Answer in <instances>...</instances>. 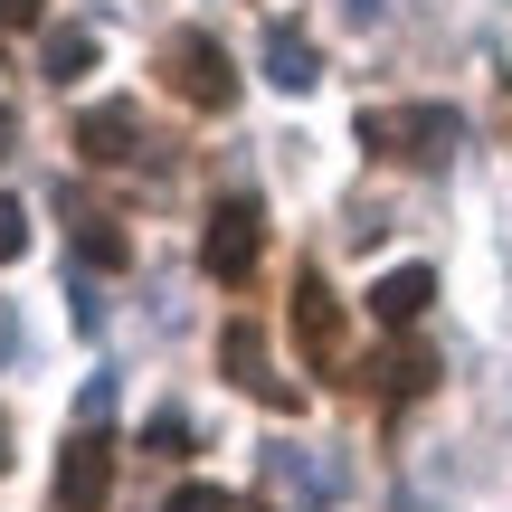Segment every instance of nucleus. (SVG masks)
Masks as SVG:
<instances>
[{
  "mask_svg": "<svg viewBox=\"0 0 512 512\" xmlns=\"http://www.w3.org/2000/svg\"><path fill=\"white\" fill-rule=\"evenodd\" d=\"M67 143L86 152L95 171H114V162H133V152H143V114H133V105H86Z\"/></svg>",
  "mask_w": 512,
  "mask_h": 512,
  "instance_id": "nucleus-7",
  "label": "nucleus"
},
{
  "mask_svg": "<svg viewBox=\"0 0 512 512\" xmlns=\"http://www.w3.org/2000/svg\"><path fill=\"white\" fill-rule=\"evenodd\" d=\"M105 503H114V437H105V427H76L67 456H57L48 512H105Z\"/></svg>",
  "mask_w": 512,
  "mask_h": 512,
  "instance_id": "nucleus-5",
  "label": "nucleus"
},
{
  "mask_svg": "<svg viewBox=\"0 0 512 512\" xmlns=\"http://www.w3.org/2000/svg\"><path fill=\"white\" fill-rule=\"evenodd\" d=\"M162 512H238V494H228V484H181Z\"/></svg>",
  "mask_w": 512,
  "mask_h": 512,
  "instance_id": "nucleus-13",
  "label": "nucleus"
},
{
  "mask_svg": "<svg viewBox=\"0 0 512 512\" xmlns=\"http://www.w3.org/2000/svg\"><path fill=\"white\" fill-rule=\"evenodd\" d=\"M427 304H437V275L427 266H389L380 285H370V323H389V332H408Z\"/></svg>",
  "mask_w": 512,
  "mask_h": 512,
  "instance_id": "nucleus-8",
  "label": "nucleus"
},
{
  "mask_svg": "<svg viewBox=\"0 0 512 512\" xmlns=\"http://www.w3.org/2000/svg\"><path fill=\"white\" fill-rule=\"evenodd\" d=\"M285 323H294V351H304L323 380H351V323H342V294H332L313 266H294V304H285Z\"/></svg>",
  "mask_w": 512,
  "mask_h": 512,
  "instance_id": "nucleus-4",
  "label": "nucleus"
},
{
  "mask_svg": "<svg viewBox=\"0 0 512 512\" xmlns=\"http://www.w3.org/2000/svg\"><path fill=\"white\" fill-rule=\"evenodd\" d=\"M143 456H190V427L181 418H152L143 427Z\"/></svg>",
  "mask_w": 512,
  "mask_h": 512,
  "instance_id": "nucleus-15",
  "label": "nucleus"
},
{
  "mask_svg": "<svg viewBox=\"0 0 512 512\" xmlns=\"http://www.w3.org/2000/svg\"><path fill=\"white\" fill-rule=\"evenodd\" d=\"M427 389H437V361H427L418 342H399L380 361V408H408V399H427Z\"/></svg>",
  "mask_w": 512,
  "mask_h": 512,
  "instance_id": "nucleus-10",
  "label": "nucleus"
},
{
  "mask_svg": "<svg viewBox=\"0 0 512 512\" xmlns=\"http://www.w3.org/2000/svg\"><path fill=\"white\" fill-rule=\"evenodd\" d=\"M86 67H95V29H57L48 57H38V76H48V86H76Z\"/></svg>",
  "mask_w": 512,
  "mask_h": 512,
  "instance_id": "nucleus-11",
  "label": "nucleus"
},
{
  "mask_svg": "<svg viewBox=\"0 0 512 512\" xmlns=\"http://www.w3.org/2000/svg\"><path fill=\"white\" fill-rule=\"evenodd\" d=\"M266 76H275V86H313V76H323V67H313V48H304V38H294V29H266Z\"/></svg>",
  "mask_w": 512,
  "mask_h": 512,
  "instance_id": "nucleus-12",
  "label": "nucleus"
},
{
  "mask_svg": "<svg viewBox=\"0 0 512 512\" xmlns=\"http://www.w3.org/2000/svg\"><path fill=\"white\" fill-rule=\"evenodd\" d=\"M162 95H181L190 114H228L238 105V57L219 48V29H171L162 38Z\"/></svg>",
  "mask_w": 512,
  "mask_h": 512,
  "instance_id": "nucleus-2",
  "label": "nucleus"
},
{
  "mask_svg": "<svg viewBox=\"0 0 512 512\" xmlns=\"http://www.w3.org/2000/svg\"><path fill=\"white\" fill-rule=\"evenodd\" d=\"M48 19V0H0V38H19V29H38Z\"/></svg>",
  "mask_w": 512,
  "mask_h": 512,
  "instance_id": "nucleus-16",
  "label": "nucleus"
},
{
  "mask_svg": "<svg viewBox=\"0 0 512 512\" xmlns=\"http://www.w3.org/2000/svg\"><path fill=\"white\" fill-rule=\"evenodd\" d=\"M361 152L399 171H437L456 152V114L446 105H361Z\"/></svg>",
  "mask_w": 512,
  "mask_h": 512,
  "instance_id": "nucleus-1",
  "label": "nucleus"
},
{
  "mask_svg": "<svg viewBox=\"0 0 512 512\" xmlns=\"http://www.w3.org/2000/svg\"><path fill=\"white\" fill-rule=\"evenodd\" d=\"M200 275L209 285H256V275H266V209L256 200H219L209 209V228H200Z\"/></svg>",
  "mask_w": 512,
  "mask_h": 512,
  "instance_id": "nucleus-3",
  "label": "nucleus"
},
{
  "mask_svg": "<svg viewBox=\"0 0 512 512\" xmlns=\"http://www.w3.org/2000/svg\"><path fill=\"white\" fill-rule=\"evenodd\" d=\"M219 370H228V389H247L256 408H294V389L266 370V332H256V323H228L219 332Z\"/></svg>",
  "mask_w": 512,
  "mask_h": 512,
  "instance_id": "nucleus-6",
  "label": "nucleus"
},
{
  "mask_svg": "<svg viewBox=\"0 0 512 512\" xmlns=\"http://www.w3.org/2000/svg\"><path fill=\"white\" fill-rule=\"evenodd\" d=\"M19 256H29V209L0 200V266H19Z\"/></svg>",
  "mask_w": 512,
  "mask_h": 512,
  "instance_id": "nucleus-14",
  "label": "nucleus"
},
{
  "mask_svg": "<svg viewBox=\"0 0 512 512\" xmlns=\"http://www.w3.org/2000/svg\"><path fill=\"white\" fill-rule=\"evenodd\" d=\"M67 219H76V256H86L95 275H124L133 266V238L114 228V209H67Z\"/></svg>",
  "mask_w": 512,
  "mask_h": 512,
  "instance_id": "nucleus-9",
  "label": "nucleus"
},
{
  "mask_svg": "<svg viewBox=\"0 0 512 512\" xmlns=\"http://www.w3.org/2000/svg\"><path fill=\"white\" fill-rule=\"evenodd\" d=\"M10 133H19V114H10V105H0V162H10Z\"/></svg>",
  "mask_w": 512,
  "mask_h": 512,
  "instance_id": "nucleus-17",
  "label": "nucleus"
},
{
  "mask_svg": "<svg viewBox=\"0 0 512 512\" xmlns=\"http://www.w3.org/2000/svg\"><path fill=\"white\" fill-rule=\"evenodd\" d=\"M503 124H512V86H503Z\"/></svg>",
  "mask_w": 512,
  "mask_h": 512,
  "instance_id": "nucleus-19",
  "label": "nucleus"
},
{
  "mask_svg": "<svg viewBox=\"0 0 512 512\" xmlns=\"http://www.w3.org/2000/svg\"><path fill=\"white\" fill-rule=\"evenodd\" d=\"M0 465H10V427H0Z\"/></svg>",
  "mask_w": 512,
  "mask_h": 512,
  "instance_id": "nucleus-18",
  "label": "nucleus"
}]
</instances>
